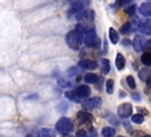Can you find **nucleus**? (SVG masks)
Here are the masks:
<instances>
[{"instance_id": "1", "label": "nucleus", "mask_w": 151, "mask_h": 137, "mask_svg": "<svg viewBox=\"0 0 151 137\" xmlns=\"http://www.w3.org/2000/svg\"><path fill=\"white\" fill-rule=\"evenodd\" d=\"M90 94H91V89L87 85H79L76 89L65 92L66 98H68L70 100L76 102V103H79L83 99H86Z\"/></svg>"}, {"instance_id": "2", "label": "nucleus", "mask_w": 151, "mask_h": 137, "mask_svg": "<svg viewBox=\"0 0 151 137\" xmlns=\"http://www.w3.org/2000/svg\"><path fill=\"white\" fill-rule=\"evenodd\" d=\"M66 43L67 45L72 48V50H79L80 45H81V35L78 31L73 30V31H70L67 34H66Z\"/></svg>"}, {"instance_id": "3", "label": "nucleus", "mask_w": 151, "mask_h": 137, "mask_svg": "<svg viewBox=\"0 0 151 137\" xmlns=\"http://www.w3.org/2000/svg\"><path fill=\"white\" fill-rule=\"evenodd\" d=\"M55 129H57V131H58L59 133H61V135H67V133H70V132L72 131V129H73V123H72V120H71L70 118H67V117H61V118L57 122Z\"/></svg>"}, {"instance_id": "4", "label": "nucleus", "mask_w": 151, "mask_h": 137, "mask_svg": "<svg viewBox=\"0 0 151 137\" xmlns=\"http://www.w3.org/2000/svg\"><path fill=\"white\" fill-rule=\"evenodd\" d=\"M84 41V44L87 46V47H91V48H99L100 46V39L99 37L96 34L94 30L93 31H90L87 33L84 34V38L81 39Z\"/></svg>"}, {"instance_id": "5", "label": "nucleus", "mask_w": 151, "mask_h": 137, "mask_svg": "<svg viewBox=\"0 0 151 137\" xmlns=\"http://www.w3.org/2000/svg\"><path fill=\"white\" fill-rule=\"evenodd\" d=\"M90 6V0H74L71 6V12H83Z\"/></svg>"}, {"instance_id": "6", "label": "nucleus", "mask_w": 151, "mask_h": 137, "mask_svg": "<svg viewBox=\"0 0 151 137\" xmlns=\"http://www.w3.org/2000/svg\"><path fill=\"white\" fill-rule=\"evenodd\" d=\"M101 104V99L99 97H92V98H87L83 102V106L87 110H93L97 109L98 106H100Z\"/></svg>"}, {"instance_id": "7", "label": "nucleus", "mask_w": 151, "mask_h": 137, "mask_svg": "<svg viewBox=\"0 0 151 137\" xmlns=\"http://www.w3.org/2000/svg\"><path fill=\"white\" fill-rule=\"evenodd\" d=\"M118 115L122 118H127L132 115V105L130 103H124L122 105H119L118 107Z\"/></svg>"}, {"instance_id": "8", "label": "nucleus", "mask_w": 151, "mask_h": 137, "mask_svg": "<svg viewBox=\"0 0 151 137\" xmlns=\"http://www.w3.org/2000/svg\"><path fill=\"white\" fill-rule=\"evenodd\" d=\"M80 68L84 70H96L98 67V61L97 60H91V59H81L78 63Z\"/></svg>"}, {"instance_id": "9", "label": "nucleus", "mask_w": 151, "mask_h": 137, "mask_svg": "<svg viewBox=\"0 0 151 137\" xmlns=\"http://www.w3.org/2000/svg\"><path fill=\"white\" fill-rule=\"evenodd\" d=\"M77 19L79 21H88V22H92L94 20V11L87 9L85 12H79L77 14Z\"/></svg>"}, {"instance_id": "10", "label": "nucleus", "mask_w": 151, "mask_h": 137, "mask_svg": "<svg viewBox=\"0 0 151 137\" xmlns=\"http://www.w3.org/2000/svg\"><path fill=\"white\" fill-rule=\"evenodd\" d=\"M77 120L80 124H91L93 120V117L91 113H88L86 111H79L77 113Z\"/></svg>"}, {"instance_id": "11", "label": "nucleus", "mask_w": 151, "mask_h": 137, "mask_svg": "<svg viewBox=\"0 0 151 137\" xmlns=\"http://www.w3.org/2000/svg\"><path fill=\"white\" fill-rule=\"evenodd\" d=\"M139 30L142 33L146 34V35H150L151 34V22L150 20H145L144 22H139Z\"/></svg>"}, {"instance_id": "12", "label": "nucleus", "mask_w": 151, "mask_h": 137, "mask_svg": "<svg viewBox=\"0 0 151 137\" xmlns=\"http://www.w3.org/2000/svg\"><path fill=\"white\" fill-rule=\"evenodd\" d=\"M37 137H55L54 135V131L50 128H42L38 131L37 133Z\"/></svg>"}, {"instance_id": "13", "label": "nucleus", "mask_w": 151, "mask_h": 137, "mask_svg": "<svg viewBox=\"0 0 151 137\" xmlns=\"http://www.w3.org/2000/svg\"><path fill=\"white\" fill-rule=\"evenodd\" d=\"M139 12L144 17H150L151 15V5H150V2L142 4L140 7H139Z\"/></svg>"}, {"instance_id": "14", "label": "nucleus", "mask_w": 151, "mask_h": 137, "mask_svg": "<svg viewBox=\"0 0 151 137\" xmlns=\"http://www.w3.org/2000/svg\"><path fill=\"white\" fill-rule=\"evenodd\" d=\"M143 38L140 35H136L134 39H133V47H134V51L136 52H140L143 50Z\"/></svg>"}, {"instance_id": "15", "label": "nucleus", "mask_w": 151, "mask_h": 137, "mask_svg": "<svg viewBox=\"0 0 151 137\" xmlns=\"http://www.w3.org/2000/svg\"><path fill=\"white\" fill-rule=\"evenodd\" d=\"M116 67L118 70H123L125 67V58L122 53H117L116 56Z\"/></svg>"}, {"instance_id": "16", "label": "nucleus", "mask_w": 151, "mask_h": 137, "mask_svg": "<svg viewBox=\"0 0 151 137\" xmlns=\"http://www.w3.org/2000/svg\"><path fill=\"white\" fill-rule=\"evenodd\" d=\"M109 38H110V41L112 44H117L119 40V34L113 27H110V30H109Z\"/></svg>"}, {"instance_id": "17", "label": "nucleus", "mask_w": 151, "mask_h": 137, "mask_svg": "<svg viewBox=\"0 0 151 137\" xmlns=\"http://www.w3.org/2000/svg\"><path fill=\"white\" fill-rule=\"evenodd\" d=\"M101 135H103V137H114L116 136V130L111 126H105L101 130Z\"/></svg>"}, {"instance_id": "18", "label": "nucleus", "mask_w": 151, "mask_h": 137, "mask_svg": "<svg viewBox=\"0 0 151 137\" xmlns=\"http://www.w3.org/2000/svg\"><path fill=\"white\" fill-rule=\"evenodd\" d=\"M140 60H142V63H143L145 66H150V65H151V53H150V52L143 53Z\"/></svg>"}, {"instance_id": "19", "label": "nucleus", "mask_w": 151, "mask_h": 137, "mask_svg": "<svg viewBox=\"0 0 151 137\" xmlns=\"http://www.w3.org/2000/svg\"><path fill=\"white\" fill-rule=\"evenodd\" d=\"M84 80H85L86 83H88V84H94V83L98 81V77H97L94 73H87V74H85Z\"/></svg>"}, {"instance_id": "20", "label": "nucleus", "mask_w": 151, "mask_h": 137, "mask_svg": "<svg viewBox=\"0 0 151 137\" xmlns=\"http://www.w3.org/2000/svg\"><path fill=\"white\" fill-rule=\"evenodd\" d=\"M131 22L130 21H127V22H125V24H123L122 26H120V28H119V31H120V33L122 34H127V33H130L131 32Z\"/></svg>"}, {"instance_id": "21", "label": "nucleus", "mask_w": 151, "mask_h": 137, "mask_svg": "<svg viewBox=\"0 0 151 137\" xmlns=\"http://www.w3.org/2000/svg\"><path fill=\"white\" fill-rule=\"evenodd\" d=\"M58 84L60 87H65V89H68V87H72V83L70 80H67L66 78H58Z\"/></svg>"}, {"instance_id": "22", "label": "nucleus", "mask_w": 151, "mask_h": 137, "mask_svg": "<svg viewBox=\"0 0 151 137\" xmlns=\"http://www.w3.org/2000/svg\"><path fill=\"white\" fill-rule=\"evenodd\" d=\"M101 71H103L104 74H107L110 72V61L107 59L101 60Z\"/></svg>"}, {"instance_id": "23", "label": "nucleus", "mask_w": 151, "mask_h": 137, "mask_svg": "<svg viewBox=\"0 0 151 137\" xmlns=\"http://www.w3.org/2000/svg\"><path fill=\"white\" fill-rule=\"evenodd\" d=\"M131 120L133 123H136V124H142L144 122V117L140 113H136V115H132L131 116Z\"/></svg>"}, {"instance_id": "24", "label": "nucleus", "mask_w": 151, "mask_h": 137, "mask_svg": "<svg viewBox=\"0 0 151 137\" xmlns=\"http://www.w3.org/2000/svg\"><path fill=\"white\" fill-rule=\"evenodd\" d=\"M114 90V81L112 79H107L106 80V92L107 93H112Z\"/></svg>"}, {"instance_id": "25", "label": "nucleus", "mask_w": 151, "mask_h": 137, "mask_svg": "<svg viewBox=\"0 0 151 137\" xmlns=\"http://www.w3.org/2000/svg\"><path fill=\"white\" fill-rule=\"evenodd\" d=\"M126 83H127V85L131 89H136V81H134V79H133L132 76H127L126 77Z\"/></svg>"}, {"instance_id": "26", "label": "nucleus", "mask_w": 151, "mask_h": 137, "mask_svg": "<svg viewBox=\"0 0 151 137\" xmlns=\"http://www.w3.org/2000/svg\"><path fill=\"white\" fill-rule=\"evenodd\" d=\"M139 77H140V80H145L149 78V70H143L139 72Z\"/></svg>"}, {"instance_id": "27", "label": "nucleus", "mask_w": 151, "mask_h": 137, "mask_svg": "<svg viewBox=\"0 0 151 137\" xmlns=\"http://www.w3.org/2000/svg\"><path fill=\"white\" fill-rule=\"evenodd\" d=\"M67 106H68V105H67L65 102H63V103H60V105L58 106V111H60V112L64 113V112L67 111Z\"/></svg>"}, {"instance_id": "28", "label": "nucleus", "mask_w": 151, "mask_h": 137, "mask_svg": "<svg viewBox=\"0 0 151 137\" xmlns=\"http://www.w3.org/2000/svg\"><path fill=\"white\" fill-rule=\"evenodd\" d=\"M76 137H87V132H86L85 130L80 129V130H78V131L76 132Z\"/></svg>"}, {"instance_id": "29", "label": "nucleus", "mask_w": 151, "mask_h": 137, "mask_svg": "<svg viewBox=\"0 0 151 137\" xmlns=\"http://www.w3.org/2000/svg\"><path fill=\"white\" fill-rule=\"evenodd\" d=\"M134 11H136V6H134V5H132V6H130V7H127V8L125 9V12H126L127 14H134Z\"/></svg>"}, {"instance_id": "30", "label": "nucleus", "mask_w": 151, "mask_h": 137, "mask_svg": "<svg viewBox=\"0 0 151 137\" xmlns=\"http://www.w3.org/2000/svg\"><path fill=\"white\" fill-rule=\"evenodd\" d=\"M87 137H98L97 131H96L93 128H91V129H90V132H88V135H87Z\"/></svg>"}, {"instance_id": "31", "label": "nucleus", "mask_w": 151, "mask_h": 137, "mask_svg": "<svg viewBox=\"0 0 151 137\" xmlns=\"http://www.w3.org/2000/svg\"><path fill=\"white\" fill-rule=\"evenodd\" d=\"M131 98H132L133 100H136V102H140V100H142V97H140L138 93H132V94H131Z\"/></svg>"}, {"instance_id": "32", "label": "nucleus", "mask_w": 151, "mask_h": 137, "mask_svg": "<svg viewBox=\"0 0 151 137\" xmlns=\"http://www.w3.org/2000/svg\"><path fill=\"white\" fill-rule=\"evenodd\" d=\"M110 123H112V124H114V125L118 124V122H117V119H116L114 117H111V118H110Z\"/></svg>"}, {"instance_id": "33", "label": "nucleus", "mask_w": 151, "mask_h": 137, "mask_svg": "<svg viewBox=\"0 0 151 137\" xmlns=\"http://www.w3.org/2000/svg\"><path fill=\"white\" fill-rule=\"evenodd\" d=\"M131 0H122L120 1V5H125V4H127V2H130Z\"/></svg>"}, {"instance_id": "34", "label": "nucleus", "mask_w": 151, "mask_h": 137, "mask_svg": "<svg viewBox=\"0 0 151 137\" xmlns=\"http://www.w3.org/2000/svg\"><path fill=\"white\" fill-rule=\"evenodd\" d=\"M64 137H72V136H71V135H68V133H67V135H64Z\"/></svg>"}, {"instance_id": "35", "label": "nucleus", "mask_w": 151, "mask_h": 137, "mask_svg": "<svg viewBox=\"0 0 151 137\" xmlns=\"http://www.w3.org/2000/svg\"><path fill=\"white\" fill-rule=\"evenodd\" d=\"M142 137H150L149 135H142Z\"/></svg>"}, {"instance_id": "36", "label": "nucleus", "mask_w": 151, "mask_h": 137, "mask_svg": "<svg viewBox=\"0 0 151 137\" xmlns=\"http://www.w3.org/2000/svg\"><path fill=\"white\" fill-rule=\"evenodd\" d=\"M26 137H33V136H32V135H27Z\"/></svg>"}, {"instance_id": "37", "label": "nucleus", "mask_w": 151, "mask_h": 137, "mask_svg": "<svg viewBox=\"0 0 151 137\" xmlns=\"http://www.w3.org/2000/svg\"><path fill=\"white\" fill-rule=\"evenodd\" d=\"M119 137H123V136H119Z\"/></svg>"}]
</instances>
